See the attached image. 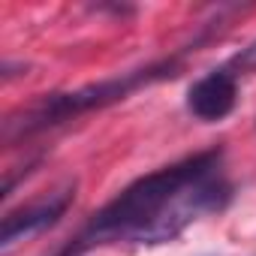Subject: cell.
<instances>
[{
	"mask_svg": "<svg viewBox=\"0 0 256 256\" xmlns=\"http://www.w3.org/2000/svg\"><path fill=\"white\" fill-rule=\"evenodd\" d=\"M220 160H223V151H202L175 166H166L160 172H151V175L133 181L118 199H112L106 208H100L88 220V226L70 244V250L84 253L94 244L133 241V235L139 229H145L151 220H157L184 187H190L193 181H199L211 172H220Z\"/></svg>",
	"mask_w": 256,
	"mask_h": 256,
	"instance_id": "cell-1",
	"label": "cell"
},
{
	"mask_svg": "<svg viewBox=\"0 0 256 256\" xmlns=\"http://www.w3.org/2000/svg\"><path fill=\"white\" fill-rule=\"evenodd\" d=\"M178 64L175 60H163V64H154L148 70H136L124 78H112V82H100V84H88L82 90H72V94H52L46 96L40 106H34L22 120H10L6 124V139L16 136V130L22 136H30V133H40V130H48V126L60 124V120H70L82 112H94V108H102V106H112L118 100H124L126 94H133L136 88L148 84V82H160V78H172L178 76L175 72Z\"/></svg>",
	"mask_w": 256,
	"mask_h": 256,
	"instance_id": "cell-2",
	"label": "cell"
},
{
	"mask_svg": "<svg viewBox=\"0 0 256 256\" xmlns=\"http://www.w3.org/2000/svg\"><path fill=\"white\" fill-rule=\"evenodd\" d=\"M76 199L72 190H64L60 196H52L46 202H36L30 208H22V211H12L4 217V229H0V247L10 250L12 244L24 241V238H34L46 229H52L70 208V202Z\"/></svg>",
	"mask_w": 256,
	"mask_h": 256,
	"instance_id": "cell-3",
	"label": "cell"
},
{
	"mask_svg": "<svg viewBox=\"0 0 256 256\" xmlns=\"http://www.w3.org/2000/svg\"><path fill=\"white\" fill-rule=\"evenodd\" d=\"M235 100H238V82L223 66V70H214V72L202 76L199 82H193V88L187 94V108L199 120H223L235 108Z\"/></svg>",
	"mask_w": 256,
	"mask_h": 256,
	"instance_id": "cell-4",
	"label": "cell"
},
{
	"mask_svg": "<svg viewBox=\"0 0 256 256\" xmlns=\"http://www.w3.org/2000/svg\"><path fill=\"white\" fill-rule=\"evenodd\" d=\"M226 70H229L232 76H238V72H253V70H256V40H253L247 48H241L235 58H229Z\"/></svg>",
	"mask_w": 256,
	"mask_h": 256,
	"instance_id": "cell-5",
	"label": "cell"
},
{
	"mask_svg": "<svg viewBox=\"0 0 256 256\" xmlns=\"http://www.w3.org/2000/svg\"><path fill=\"white\" fill-rule=\"evenodd\" d=\"M58 256H82V253H76V250H70V247H66V250H60Z\"/></svg>",
	"mask_w": 256,
	"mask_h": 256,
	"instance_id": "cell-6",
	"label": "cell"
}]
</instances>
